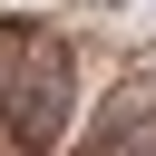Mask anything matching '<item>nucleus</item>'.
<instances>
[{
	"mask_svg": "<svg viewBox=\"0 0 156 156\" xmlns=\"http://www.w3.org/2000/svg\"><path fill=\"white\" fill-rule=\"evenodd\" d=\"M88 10H127V0H88Z\"/></svg>",
	"mask_w": 156,
	"mask_h": 156,
	"instance_id": "f257e3e1",
	"label": "nucleus"
}]
</instances>
